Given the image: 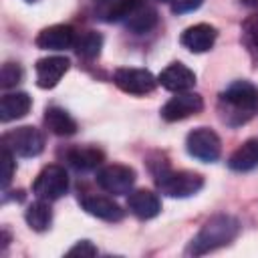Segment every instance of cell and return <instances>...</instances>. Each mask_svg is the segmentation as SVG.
Listing matches in <instances>:
<instances>
[{"label":"cell","instance_id":"6da1fadb","mask_svg":"<svg viewBox=\"0 0 258 258\" xmlns=\"http://www.w3.org/2000/svg\"><path fill=\"white\" fill-rule=\"evenodd\" d=\"M218 111L222 121L230 127L248 123L258 113V89L248 81L232 83L220 95Z\"/></svg>","mask_w":258,"mask_h":258},{"label":"cell","instance_id":"7a4b0ae2","mask_svg":"<svg viewBox=\"0 0 258 258\" xmlns=\"http://www.w3.org/2000/svg\"><path fill=\"white\" fill-rule=\"evenodd\" d=\"M238 234H240V222L234 216L218 214V216L210 218L202 226V230L191 238L185 254H189V256L208 254L212 250H218L222 246H228L230 242L236 240Z\"/></svg>","mask_w":258,"mask_h":258},{"label":"cell","instance_id":"3957f363","mask_svg":"<svg viewBox=\"0 0 258 258\" xmlns=\"http://www.w3.org/2000/svg\"><path fill=\"white\" fill-rule=\"evenodd\" d=\"M155 183L159 191L169 198H189L204 187V177L196 171H173L167 165H163L159 171H155Z\"/></svg>","mask_w":258,"mask_h":258},{"label":"cell","instance_id":"277c9868","mask_svg":"<svg viewBox=\"0 0 258 258\" xmlns=\"http://www.w3.org/2000/svg\"><path fill=\"white\" fill-rule=\"evenodd\" d=\"M2 147L18 157H36L44 149V135L30 125L16 127L2 135Z\"/></svg>","mask_w":258,"mask_h":258},{"label":"cell","instance_id":"5b68a950","mask_svg":"<svg viewBox=\"0 0 258 258\" xmlns=\"http://www.w3.org/2000/svg\"><path fill=\"white\" fill-rule=\"evenodd\" d=\"M69 189V175L64 171V167L52 163L46 165L34 179L32 183V191L38 200H46V202H54L58 198H62Z\"/></svg>","mask_w":258,"mask_h":258},{"label":"cell","instance_id":"8992f818","mask_svg":"<svg viewBox=\"0 0 258 258\" xmlns=\"http://www.w3.org/2000/svg\"><path fill=\"white\" fill-rule=\"evenodd\" d=\"M185 149L191 157H196L204 163H212L222 153V141L212 129L198 127V129L189 131V135L185 139Z\"/></svg>","mask_w":258,"mask_h":258},{"label":"cell","instance_id":"52a82bcc","mask_svg":"<svg viewBox=\"0 0 258 258\" xmlns=\"http://www.w3.org/2000/svg\"><path fill=\"white\" fill-rule=\"evenodd\" d=\"M97 183L107 194L123 196V194H129L135 183V171L129 165L111 163L97 171Z\"/></svg>","mask_w":258,"mask_h":258},{"label":"cell","instance_id":"ba28073f","mask_svg":"<svg viewBox=\"0 0 258 258\" xmlns=\"http://www.w3.org/2000/svg\"><path fill=\"white\" fill-rule=\"evenodd\" d=\"M113 83L129 95H147L155 89L157 79L145 69L123 67V69H117L113 73Z\"/></svg>","mask_w":258,"mask_h":258},{"label":"cell","instance_id":"9c48e42d","mask_svg":"<svg viewBox=\"0 0 258 258\" xmlns=\"http://www.w3.org/2000/svg\"><path fill=\"white\" fill-rule=\"evenodd\" d=\"M202 109H204V99L198 93L181 91V93H175V97H171L161 107V117L165 121L173 123V121H181L185 117L198 115Z\"/></svg>","mask_w":258,"mask_h":258},{"label":"cell","instance_id":"30bf717a","mask_svg":"<svg viewBox=\"0 0 258 258\" xmlns=\"http://www.w3.org/2000/svg\"><path fill=\"white\" fill-rule=\"evenodd\" d=\"M75 30L69 24H52L38 32L36 46L42 50H64L75 44Z\"/></svg>","mask_w":258,"mask_h":258},{"label":"cell","instance_id":"8fae6325","mask_svg":"<svg viewBox=\"0 0 258 258\" xmlns=\"http://www.w3.org/2000/svg\"><path fill=\"white\" fill-rule=\"evenodd\" d=\"M71 62L67 56H44L36 60V85L40 89H52L58 85L62 75L69 71Z\"/></svg>","mask_w":258,"mask_h":258},{"label":"cell","instance_id":"7c38bea8","mask_svg":"<svg viewBox=\"0 0 258 258\" xmlns=\"http://www.w3.org/2000/svg\"><path fill=\"white\" fill-rule=\"evenodd\" d=\"M157 83L167 89V91H173V93H181V91H189L194 85H196V75L191 69H187L185 64L181 62H171L169 67H165L159 77H157Z\"/></svg>","mask_w":258,"mask_h":258},{"label":"cell","instance_id":"4fadbf2b","mask_svg":"<svg viewBox=\"0 0 258 258\" xmlns=\"http://www.w3.org/2000/svg\"><path fill=\"white\" fill-rule=\"evenodd\" d=\"M216 38H218V30L212 24L200 22V24H194L183 30L181 44L191 52H206L214 46Z\"/></svg>","mask_w":258,"mask_h":258},{"label":"cell","instance_id":"5bb4252c","mask_svg":"<svg viewBox=\"0 0 258 258\" xmlns=\"http://www.w3.org/2000/svg\"><path fill=\"white\" fill-rule=\"evenodd\" d=\"M81 206L87 214L105 220V222H119L123 220V210L117 202H113L107 196H83L81 198Z\"/></svg>","mask_w":258,"mask_h":258},{"label":"cell","instance_id":"9a60e30c","mask_svg":"<svg viewBox=\"0 0 258 258\" xmlns=\"http://www.w3.org/2000/svg\"><path fill=\"white\" fill-rule=\"evenodd\" d=\"M127 208L139 220H151L161 212V202H159L157 194H153L149 189H135L129 194Z\"/></svg>","mask_w":258,"mask_h":258},{"label":"cell","instance_id":"2e32d148","mask_svg":"<svg viewBox=\"0 0 258 258\" xmlns=\"http://www.w3.org/2000/svg\"><path fill=\"white\" fill-rule=\"evenodd\" d=\"M32 107V99L28 97V93L16 91V93H6L0 101V121L2 123H10L14 119L24 117Z\"/></svg>","mask_w":258,"mask_h":258},{"label":"cell","instance_id":"e0dca14e","mask_svg":"<svg viewBox=\"0 0 258 258\" xmlns=\"http://www.w3.org/2000/svg\"><path fill=\"white\" fill-rule=\"evenodd\" d=\"M123 24H125L131 32H135V34L149 32V30L157 24V12H155L153 6L141 2V4H137V6L123 18Z\"/></svg>","mask_w":258,"mask_h":258},{"label":"cell","instance_id":"ac0fdd59","mask_svg":"<svg viewBox=\"0 0 258 258\" xmlns=\"http://www.w3.org/2000/svg\"><path fill=\"white\" fill-rule=\"evenodd\" d=\"M234 171H252L258 167V139H246L228 159Z\"/></svg>","mask_w":258,"mask_h":258},{"label":"cell","instance_id":"d6986e66","mask_svg":"<svg viewBox=\"0 0 258 258\" xmlns=\"http://www.w3.org/2000/svg\"><path fill=\"white\" fill-rule=\"evenodd\" d=\"M44 125L50 129V133L60 137H69L77 131V121L62 107H56V105L44 111Z\"/></svg>","mask_w":258,"mask_h":258},{"label":"cell","instance_id":"ffe728a7","mask_svg":"<svg viewBox=\"0 0 258 258\" xmlns=\"http://www.w3.org/2000/svg\"><path fill=\"white\" fill-rule=\"evenodd\" d=\"M67 161L79 169V171H91V169H97L101 163H103V151L95 149V147H73L67 151Z\"/></svg>","mask_w":258,"mask_h":258},{"label":"cell","instance_id":"44dd1931","mask_svg":"<svg viewBox=\"0 0 258 258\" xmlns=\"http://www.w3.org/2000/svg\"><path fill=\"white\" fill-rule=\"evenodd\" d=\"M24 218H26V224L34 232H46L50 228V222H52V210H50L46 200H38V202L28 206Z\"/></svg>","mask_w":258,"mask_h":258},{"label":"cell","instance_id":"7402d4cb","mask_svg":"<svg viewBox=\"0 0 258 258\" xmlns=\"http://www.w3.org/2000/svg\"><path fill=\"white\" fill-rule=\"evenodd\" d=\"M75 52L81 56V58H95L99 56L101 48H103V36L99 32H93V30H87V32H81L77 38H75V44H73Z\"/></svg>","mask_w":258,"mask_h":258},{"label":"cell","instance_id":"603a6c76","mask_svg":"<svg viewBox=\"0 0 258 258\" xmlns=\"http://www.w3.org/2000/svg\"><path fill=\"white\" fill-rule=\"evenodd\" d=\"M242 44L258 69V14H252L242 22Z\"/></svg>","mask_w":258,"mask_h":258},{"label":"cell","instance_id":"cb8c5ba5","mask_svg":"<svg viewBox=\"0 0 258 258\" xmlns=\"http://www.w3.org/2000/svg\"><path fill=\"white\" fill-rule=\"evenodd\" d=\"M20 81H22V69H20V64L6 62L2 67V71H0V85L4 89H10V87H16Z\"/></svg>","mask_w":258,"mask_h":258},{"label":"cell","instance_id":"d4e9b609","mask_svg":"<svg viewBox=\"0 0 258 258\" xmlns=\"http://www.w3.org/2000/svg\"><path fill=\"white\" fill-rule=\"evenodd\" d=\"M14 153L12 151H8L6 147H2V187L6 189L8 185H10V179H12V175H14Z\"/></svg>","mask_w":258,"mask_h":258},{"label":"cell","instance_id":"484cf974","mask_svg":"<svg viewBox=\"0 0 258 258\" xmlns=\"http://www.w3.org/2000/svg\"><path fill=\"white\" fill-rule=\"evenodd\" d=\"M97 254V248L89 242V240H81V242H77L69 252H67V256H95Z\"/></svg>","mask_w":258,"mask_h":258},{"label":"cell","instance_id":"4316f807","mask_svg":"<svg viewBox=\"0 0 258 258\" xmlns=\"http://www.w3.org/2000/svg\"><path fill=\"white\" fill-rule=\"evenodd\" d=\"M204 4V0H173L171 2V10L175 14H185V12H194Z\"/></svg>","mask_w":258,"mask_h":258},{"label":"cell","instance_id":"83f0119b","mask_svg":"<svg viewBox=\"0 0 258 258\" xmlns=\"http://www.w3.org/2000/svg\"><path fill=\"white\" fill-rule=\"evenodd\" d=\"M244 6H250V8H256L258 10V0H240Z\"/></svg>","mask_w":258,"mask_h":258},{"label":"cell","instance_id":"f1b7e54d","mask_svg":"<svg viewBox=\"0 0 258 258\" xmlns=\"http://www.w3.org/2000/svg\"><path fill=\"white\" fill-rule=\"evenodd\" d=\"M159 2H173V0H159Z\"/></svg>","mask_w":258,"mask_h":258},{"label":"cell","instance_id":"f546056e","mask_svg":"<svg viewBox=\"0 0 258 258\" xmlns=\"http://www.w3.org/2000/svg\"><path fill=\"white\" fill-rule=\"evenodd\" d=\"M26 2H36V0H26Z\"/></svg>","mask_w":258,"mask_h":258}]
</instances>
